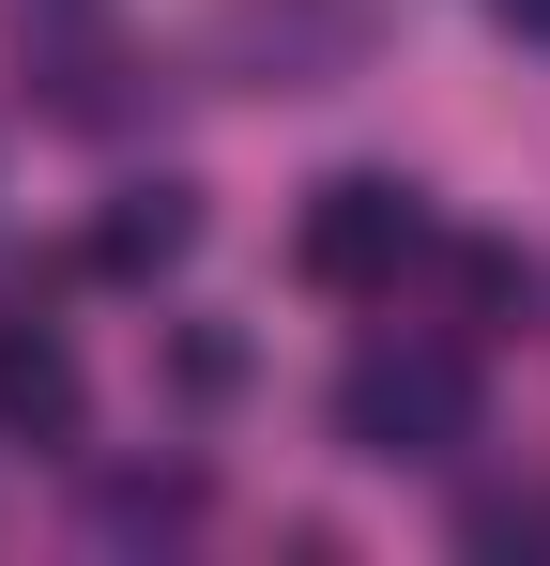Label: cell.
<instances>
[{
    "instance_id": "1",
    "label": "cell",
    "mask_w": 550,
    "mask_h": 566,
    "mask_svg": "<svg viewBox=\"0 0 550 566\" xmlns=\"http://www.w3.org/2000/svg\"><path fill=\"white\" fill-rule=\"evenodd\" d=\"M337 444L352 460H458L474 444V368L429 353V337H382L337 368Z\"/></svg>"
},
{
    "instance_id": "2",
    "label": "cell",
    "mask_w": 550,
    "mask_h": 566,
    "mask_svg": "<svg viewBox=\"0 0 550 566\" xmlns=\"http://www.w3.org/2000/svg\"><path fill=\"white\" fill-rule=\"evenodd\" d=\"M290 261H306V291H398V261H429V199L398 185V169H337V185L306 199Z\"/></svg>"
},
{
    "instance_id": "3",
    "label": "cell",
    "mask_w": 550,
    "mask_h": 566,
    "mask_svg": "<svg viewBox=\"0 0 550 566\" xmlns=\"http://www.w3.org/2000/svg\"><path fill=\"white\" fill-rule=\"evenodd\" d=\"M214 46H230L245 77H275V93H321V77L367 62V0H230Z\"/></svg>"
},
{
    "instance_id": "4",
    "label": "cell",
    "mask_w": 550,
    "mask_h": 566,
    "mask_svg": "<svg viewBox=\"0 0 550 566\" xmlns=\"http://www.w3.org/2000/svg\"><path fill=\"white\" fill-rule=\"evenodd\" d=\"M0 444H77V353L62 322H15V306H0Z\"/></svg>"
},
{
    "instance_id": "5",
    "label": "cell",
    "mask_w": 550,
    "mask_h": 566,
    "mask_svg": "<svg viewBox=\"0 0 550 566\" xmlns=\"http://www.w3.org/2000/svg\"><path fill=\"white\" fill-rule=\"evenodd\" d=\"M183 245H199V199H183V185H123L107 214H92V245H77V261H92V276H123V291H138V276H169Z\"/></svg>"
},
{
    "instance_id": "6",
    "label": "cell",
    "mask_w": 550,
    "mask_h": 566,
    "mask_svg": "<svg viewBox=\"0 0 550 566\" xmlns=\"http://www.w3.org/2000/svg\"><path fill=\"white\" fill-rule=\"evenodd\" d=\"M183 521H199V474H183V460L107 474V490H92V536H183Z\"/></svg>"
},
{
    "instance_id": "7",
    "label": "cell",
    "mask_w": 550,
    "mask_h": 566,
    "mask_svg": "<svg viewBox=\"0 0 550 566\" xmlns=\"http://www.w3.org/2000/svg\"><path fill=\"white\" fill-rule=\"evenodd\" d=\"M458 536H474V552H536V536H550V505H536V490H489Z\"/></svg>"
},
{
    "instance_id": "8",
    "label": "cell",
    "mask_w": 550,
    "mask_h": 566,
    "mask_svg": "<svg viewBox=\"0 0 550 566\" xmlns=\"http://www.w3.org/2000/svg\"><path fill=\"white\" fill-rule=\"evenodd\" d=\"M505 15H520V31H536V46H550V0H505Z\"/></svg>"
}]
</instances>
